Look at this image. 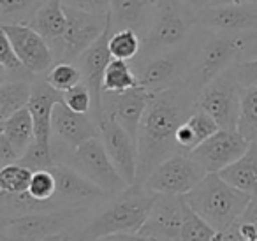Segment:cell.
<instances>
[{
	"label": "cell",
	"instance_id": "cell-15",
	"mask_svg": "<svg viewBox=\"0 0 257 241\" xmlns=\"http://www.w3.org/2000/svg\"><path fill=\"white\" fill-rule=\"evenodd\" d=\"M100 139L113 160L114 167L125 183L136 185L138 180V164H140V153H138V139L133 138L118 122L109 116L99 118Z\"/></svg>",
	"mask_w": 257,
	"mask_h": 241
},
{
	"label": "cell",
	"instance_id": "cell-43",
	"mask_svg": "<svg viewBox=\"0 0 257 241\" xmlns=\"http://www.w3.org/2000/svg\"><path fill=\"white\" fill-rule=\"evenodd\" d=\"M180 2H182L189 11H192L194 15L197 16L203 9H206L208 6H211L213 0H180Z\"/></svg>",
	"mask_w": 257,
	"mask_h": 241
},
{
	"label": "cell",
	"instance_id": "cell-6",
	"mask_svg": "<svg viewBox=\"0 0 257 241\" xmlns=\"http://www.w3.org/2000/svg\"><path fill=\"white\" fill-rule=\"evenodd\" d=\"M196 27V15L180 0H159L154 22L143 39V50L138 58L185 46L192 39Z\"/></svg>",
	"mask_w": 257,
	"mask_h": 241
},
{
	"label": "cell",
	"instance_id": "cell-41",
	"mask_svg": "<svg viewBox=\"0 0 257 241\" xmlns=\"http://www.w3.org/2000/svg\"><path fill=\"white\" fill-rule=\"evenodd\" d=\"M20 159H22V155L18 150L11 145V141L4 134H0V166H11V164L20 162Z\"/></svg>",
	"mask_w": 257,
	"mask_h": 241
},
{
	"label": "cell",
	"instance_id": "cell-44",
	"mask_svg": "<svg viewBox=\"0 0 257 241\" xmlns=\"http://www.w3.org/2000/svg\"><path fill=\"white\" fill-rule=\"evenodd\" d=\"M141 234H111V236H104L97 241H145Z\"/></svg>",
	"mask_w": 257,
	"mask_h": 241
},
{
	"label": "cell",
	"instance_id": "cell-22",
	"mask_svg": "<svg viewBox=\"0 0 257 241\" xmlns=\"http://www.w3.org/2000/svg\"><path fill=\"white\" fill-rule=\"evenodd\" d=\"M62 100V93L57 92L46 79H36L32 88V97L29 102V111L32 114L36 129V143L44 148H51V122H53L55 106Z\"/></svg>",
	"mask_w": 257,
	"mask_h": 241
},
{
	"label": "cell",
	"instance_id": "cell-19",
	"mask_svg": "<svg viewBox=\"0 0 257 241\" xmlns=\"http://www.w3.org/2000/svg\"><path fill=\"white\" fill-rule=\"evenodd\" d=\"M109 37L111 27L78 58L76 65L79 67L83 76V83L88 86V90L93 95V116L99 122L102 113V95H104V74L109 67L113 55L109 51Z\"/></svg>",
	"mask_w": 257,
	"mask_h": 241
},
{
	"label": "cell",
	"instance_id": "cell-35",
	"mask_svg": "<svg viewBox=\"0 0 257 241\" xmlns=\"http://www.w3.org/2000/svg\"><path fill=\"white\" fill-rule=\"evenodd\" d=\"M238 132L250 143L257 141V86L243 88L241 118L238 124Z\"/></svg>",
	"mask_w": 257,
	"mask_h": 241
},
{
	"label": "cell",
	"instance_id": "cell-31",
	"mask_svg": "<svg viewBox=\"0 0 257 241\" xmlns=\"http://www.w3.org/2000/svg\"><path fill=\"white\" fill-rule=\"evenodd\" d=\"M143 50V39L134 30H111L109 51L113 58L125 62H134Z\"/></svg>",
	"mask_w": 257,
	"mask_h": 241
},
{
	"label": "cell",
	"instance_id": "cell-23",
	"mask_svg": "<svg viewBox=\"0 0 257 241\" xmlns=\"http://www.w3.org/2000/svg\"><path fill=\"white\" fill-rule=\"evenodd\" d=\"M231 187L250 195H257V143H250L245 155L218 173Z\"/></svg>",
	"mask_w": 257,
	"mask_h": 241
},
{
	"label": "cell",
	"instance_id": "cell-42",
	"mask_svg": "<svg viewBox=\"0 0 257 241\" xmlns=\"http://www.w3.org/2000/svg\"><path fill=\"white\" fill-rule=\"evenodd\" d=\"M239 223H248V225H257V195H253L250 201L248 208H246L243 218L239 220Z\"/></svg>",
	"mask_w": 257,
	"mask_h": 241
},
{
	"label": "cell",
	"instance_id": "cell-10",
	"mask_svg": "<svg viewBox=\"0 0 257 241\" xmlns=\"http://www.w3.org/2000/svg\"><path fill=\"white\" fill-rule=\"evenodd\" d=\"M67 164L74 167L78 173H81L88 181H92L93 185L111 195H118L128 188V185L114 167L100 136L79 145L71 153Z\"/></svg>",
	"mask_w": 257,
	"mask_h": 241
},
{
	"label": "cell",
	"instance_id": "cell-28",
	"mask_svg": "<svg viewBox=\"0 0 257 241\" xmlns=\"http://www.w3.org/2000/svg\"><path fill=\"white\" fill-rule=\"evenodd\" d=\"M138 76L131 62L116 60L113 58L109 67L104 74V92H127V90L138 88Z\"/></svg>",
	"mask_w": 257,
	"mask_h": 241
},
{
	"label": "cell",
	"instance_id": "cell-38",
	"mask_svg": "<svg viewBox=\"0 0 257 241\" xmlns=\"http://www.w3.org/2000/svg\"><path fill=\"white\" fill-rule=\"evenodd\" d=\"M62 102L71 111H74V113H79V114L93 113V95L85 83L74 86V88L69 90V92L62 93Z\"/></svg>",
	"mask_w": 257,
	"mask_h": 241
},
{
	"label": "cell",
	"instance_id": "cell-32",
	"mask_svg": "<svg viewBox=\"0 0 257 241\" xmlns=\"http://www.w3.org/2000/svg\"><path fill=\"white\" fill-rule=\"evenodd\" d=\"M27 194L39 204H44L50 211H55V197H57V180L51 171H36L30 180V187Z\"/></svg>",
	"mask_w": 257,
	"mask_h": 241
},
{
	"label": "cell",
	"instance_id": "cell-20",
	"mask_svg": "<svg viewBox=\"0 0 257 241\" xmlns=\"http://www.w3.org/2000/svg\"><path fill=\"white\" fill-rule=\"evenodd\" d=\"M203 30L220 34H243L257 30V6H208L196 16Z\"/></svg>",
	"mask_w": 257,
	"mask_h": 241
},
{
	"label": "cell",
	"instance_id": "cell-9",
	"mask_svg": "<svg viewBox=\"0 0 257 241\" xmlns=\"http://www.w3.org/2000/svg\"><path fill=\"white\" fill-rule=\"evenodd\" d=\"M64 8L67 15V30L57 43L51 44V50L57 62L76 64L78 58L109 29V15L100 16L67 6Z\"/></svg>",
	"mask_w": 257,
	"mask_h": 241
},
{
	"label": "cell",
	"instance_id": "cell-11",
	"mask_svg": "<svg viewBox=\"0 0 257 241\" xmlns=\"http://www.w3.org/2000/svg\"><path fill=\"white\" fill-rule=\"evenodd\" d=\"M243 88L231 72L225 71L197 93V109L208 113L220 129L238 131L241 118Z\"/></svg>",
	"mask_w": 257,
	"mask_h": 241
},
{
	"label": "cell",
	"instance_id": "cell-37",
	"mask_svg": "<svg viewBox=\"0 0 257 241\" xmlns=\"http://www.w3.org/2000/svg\"><path fill=\"white\" fill-rule=\"evenodd\" d=\"M55 162H57V159L53 155V150L44 148V146L37 145L34 141V145L23 153V157L20 159L18 164L29 167L30 171L36 173V171H50L55 166Z\"/></svg>",
	"mask_w": 257,
	"mask_h": 241
},
{
	"label": "cell",
	"instance_id": "cell-21",
	"mask_svg": "<svg viewBox=\"0 0 257 241\" xmlns=\"http://www.w3.org/2000/svg\"><path fill=\"white\" fill-rule=\"evenodd\" d=\"M157 4L159 0H111V30H134L145 39L154 22Z\"/></svg>",
	"mask_w": 257,
	"mask_h": 241
},
{
	"label": "cell",
	"instance_id": "cell-12",
	"mask_svg": "<svg viewBox=\"0 0 257 241\" xmlns=\"http://www.w3.org/2000/svg\"><path fill=\"white\" fill-rule=\"evenodd\" d=\"M51 148L58 162L67 164L71 153L85 141L100 136V127L93 113L79 114L71 111L64 102H58L53 111L51 122Z\"/></svg>",
	"mask_w": 257,
	"mask_h": 241
},
{
	"label": "cell",
	"instance_id": "cell-24",
	"mask_svg": "<svg viewBox=\"0 0 257 241\" xmlns=\"http://www.w3.org/2000/svg\"><path fill=\"white\" fill-rule=\"evenodd\" d=\"M220 131L217 122L204 111L197 109L196 113L190 114V118L178 129L176 132V143H178L180 150L185 153H190L203 145L208 138Z\"/></svg>",
	"mask_w": 257,
	"mask_h": 241
},
{
	"label": "cell",
	"instance_id": "cell-18",
	"mask_svg": "<svg viewBox=\"0 0 257 241\" xmlns=\"http://www.w3.org/2000/svg\"><path fill=\"white\" fill-rule=\"evenodd\" d=\"M152 93L143 86L127 90V92H104L102 113L100 116H109L121 125L133 138L138 139L143 114L150 102Z\"/></svg>",
	"mask_w": 257,
	"mask_h": 241
},
{
	"label": "cell",
	"instance_id": "cell-45",
	"mask_svg": "<svg viewBox=\"0 0 257 241\" xmlns=\"http://www.w3.org/2000/svg\"><path fill=\"white\" fill-rule=\"evenodd\" d=\"M211 6H257V0H213Z\"/></svg>",
	"mask_w": 257,
	"mask_h": 241
},
{
	"label": "cell",
	"instance_id": "cell-39",
	"mask_svg": "<svg viewBox=\"0 0 257 241\" xmlns=\"http://www.w3.org/2000/svg\"><path fill=\"white\" fill-rule=\"evenodd\" d=\"M232 78L238 81L241 88H250V86H257V58L246 62H238L229 69Z\"/></svg>",
	"mask_w": 257,
	"mask_h": 241
},
{
	"label": "cell",
	"instance_id": "cell-8",
	"mask_svg": "<svg viewBox=\"0 0 257 241\" xmlns=\"http://www.w3.org/2000/svg\"><path fill=\"white\" fill-rule=\"evenodd\" d=\"M206 169L190 153L180 152L161 162L141 187L155 194L187 195L206 178Z\"/></svg>",
	"mask_w": 257,
	"mask_h": 241
},
{
	"label": "cell",
	"instance_id": "cell-33",
	"mask_svg": "<svg viewBox=\"0 0 257 241\" xmlns=\"http://www.w3.org/2000/svg\"><path fill=\"white\" fill-rule=\"evenodd\" d=\"M34 171L22 164H11V166L0 167V192L4 194H25L29 192L30 180Z\"/></svg>",
	"mask_w": 257,
	"mask_h": 241
},
{
	"label": "cell",
	"instance_id": "cell-1",
	"mask_svg": "<svg viewBox=\"0 0 257 241\" xmlns=\"http://www.w3.org/2000/svg\"><path fill=\"white\" fill-rule=\"evenodd\" d=\"M196 111L197 93L187 83L152 93L138 132V185H143L159 164L182 152L176 143V132Z\"/></svg>",
	"mask_w": 257,
	"mask_h": 241
},
{
	"label": "cell",
	"instance_id": "cell-30",
	"mask_svg": "<svg viewBox=\"0 0 257 241\" xmlns=\"http://www.w3.org/2000/svg\"><path fill=\"white\" fill-rule=\"evenodd\" d=\"M48 0H0V23L29 25Z\"/></svg>",
	"mask_w": 257,
	"mask_h": 241
},
{
	"label": "cell",
	"instance_id": "cell-3",
	"mask_svg": "<svg viewBox=\"0 0 257 241\" xmlns=\"http://www.w3.org/2000/svg\"><path fill=\"white\" fill-rule=\"evenodd\" d=\"M155 197V192L138 183L131 185L127 190L109 199L99 213H92L79 234L86 241H97L111 234H140Z\"/></svg>",
	"mask_w": 257,
	"mask_h": 241
},
{
	"label": "cell",
	"instance_id": "cell-47",
	"mask_svg": "<svg viewBox=\"0 0 257 241\" xmlns=\"http://www.w3.org/2000/svg\"><path fill=\"white\" fill-rule=\"evenodd\" d=\"M255 143H257V141H255Z\"/></svg>",
	"mask_w": 257,
	"mask_h": 241
},
{
	"label": "cell",
	"instance_id": "cell-29",
	"mask_svg": "<svg viewBox=\"0 0 257 241\" xmlns=\"http://www.w3.org/2000/svg\"><path fill=\"white\" fill-rule=\"evenodd\" d=\"M0 79L2 81H20V79L34 81V79H37L23 65V62L15 53V50H13V46L9 44L8 37L4 34L0 37Z\"/></svg>",
	"mask_w": 257,
	"mask_h": 241
},
{
	"label": "cell",
	"instance_id": "cell-16",
	"mask_svg": "<svg viewBox=\"0 0 257 241\" xmlns=\"http://www.w3.org/2000/svg\"><path fill=\"white\" fill-rule=\"evenodd\" d=\"M185 201L180 195L157 194L140 234L157 241H178L185 222Z\"/></svg>",
	"mask_w": 257,
	"mask_h": 241
},
{
	"label": "cell",
	"instance_id": "cell-4",
	"mask_svg": "<svg viewBox=\"0 0 257 241\" xmlns=\"http://www.w3.org/2000/svg\"><path fill=\"white\" fill-rule=\"evenodd\" d=\"M252 197L225 183L218 173H208L194 190L183 195V201L217 232H225L238 225Z\"/></svg>",
	"mask_w": 257,
	"mask_h": 241
},
{
	"label": "cell",
	"instance_id": "cell-17",
	"mask_svg": "<svg viewBox=\"0 0 257 241\" xmlns=\"http://www.w3.org/2000/svg\"><path fill=\"white\" fill-rule=\"evenodd\" d=\"M250 141L238 131H220L197 146L190 155L206 169V173H220L227 166L245 155Z\"/></svg>",
	"mask_w": 257,
	"mask_h": 241
},
{
	"label": "cell",
	"instance_id": "cell-27",
	"mask_svg": "<svg viewBox=\"0 0 257 241\" xmlns=\"http://www.w3.org/2000/svg\"><path fill=\"white\" fill-rule=\"evenodd\" d=\"M34 81L20 79V81L0 83V122L29 106L30 97H32Z\"/></svg>",
	"mask_w": 257,
	"mask_h": 241
},
{
	"label": "cell",
	"instance_id": "cell-5",
	"mask_svg": "<svg viewBox=\"0 0 257 241\" xmlns=\"http://www.w3.org/2000/svg\"><path fill=\"white\" fill-rule=\"evenodd\" d=\"M92 216V208H65L30 213L2 220V241H48L62 234L78 232Z\"/></svg>",
	"mask_w": 257,
	"mask_h": 241
},
{
	"label": "cell",
	"instance_id": "cell-46",
	"mask_svg": "<svg viewBox=\"0 0 257 241\" xmlns=\"http://www.w3.org/2000/svg\"><path fill=\"white\" fill-rule=\"evenodd\" d=\"M145 241H157V239H150V237H147V239H145Z\"/></svg>",
	"mask_w": 257,
	"mask_h": 241
},
{
	"label": "cell",
	"instance_id": "cell-34",
	"mask_svg": "<svg viewBox=\"0 0 257 241\" xmlns=\"http://www.w3.org/2000/svg\"><path fill=\"white\" fill-rule=\"evenodd\" d=\"M44 79L60 93L69 92V90H72L74 86L83 83L81 71L72 62H57L50 69V72L44 76Z\"/></svg>",
	"mask_w": 257,
	"mask_h": 241
},
{
	"label": "cell",
	"instance_id": "cell-7",
	"mask_svg": "<svg viewBox=\"0 0 257 241\" xmlns=\"http://www.w3.org/2000/svg\"><path fill=\"white\" fill-rule=\"evenodd\" d=\"M190 62H192V39L178 50L136 58L133 67L140 86H143L150 93H159L185 85L189 79Z\"/></svg>",
	"mask_w": 257,
	"mask_h": 241
},
{
	"label": "cell",
	"instance_id": "cell-40",
	"mask_svg": "<svg viewBox=\"0 0 257 241\" xmlns=\"http://www.w3.org/2000/svg\"><path fill=\"white\" fill-rule=\"evenodd\" d=\"M62 4L92 15L107 16L111 11V0H62Z\"/></svg>",
	"mask_w": 257,
	"mask_h": 241
},
{
	"label": "cell",
	"instance_id": "cell-36",
	"mask_svg": "<svg viewBox=\"0 0 257 241\" xmlns=\"http://www.w3.org/2000/svg\"><path fill=\"white\" fill-rule=\"evenodd\" d=\"M215 237H217V230L187 206L185 222H183L178 241H215Z\"/></svg>",
	"mask_w": 257,
	"mask_h": 241
},
{
	"label": "cell",
	"instance_id": "cell-14",
	"mask_svg": "<svg viewBox=\"0 0 257 241\" xmlns=\"http://www.w3.org/2000/svg\"><path fill=\"white\" fill-rule=\"evenodd\" d=\"M0 32L8 37L15 53L34 76H46L57 64L50 43L30 25L2 23Z\"/></svg>",
	"mask_w": 257,
	"mask_h": 241
},
{
	"label": "cell",
	"instance_id": "cell-25",
	"mask_svg": "<svg viewBox=\"0 0 257 241\" xmlns=\"http://www.w3.org/2000/svg\"><path fill=\"white\" fill-rule=\"evenodd\" d=\"M34 30L41 34L50 43H57L67 30V15L62 0H48L46 4L36 13L32 22L29 23Z\"/></svg>",
	"mask_w": 257,
	"mask_h": 241
},
{
	"label": "cell",
	"instance_id": "cell-2",
	"mask_svg": "<svg viewBox=\"0 0 257 241\" xmlns=\"http://www.w3.org/2000/svg\"><path fill=\"white\" fill-rule=\"evenodd\" d=\"M255 43L257 30L243 34H220L196 27L187 85L199 93L208 83L229 71L234 64L248 60Z\"/></svg>",
	"mask_w": 257,
	"mask_h": 241
},
{
	"label": "cell",
	"instance_id": "cell-13",
	"mask_svg": "<svg viewBox=\"0 0 257 241\" xmlns=\"http://www.w3.org/2000/svg\"><path fill=\"white\" fill-rule=\"evenodd\" d=\"M51 173L57 180V197L55 204L58 209L65 208H93L95 204H104L114 195L104 192L92 181H88L81 173L65 162H55Z\"/></svg>",
	"mask_w": 257,
	"mask_h": 241
},
{
	"label": "cell",
	"instance_id": "cell-26",
	"mask_svg": "<svg viewBox=\"0 0 257 241\" xmlns=\"http://www.w3.org/2000/svg\"><path fill=\"white\" fill-rule=\"evenodd\" d=\"M0 134H4L23 157V153L36 141V129H34V120L29 107L0 122Z\"/></svg>",
	"mask_w": 257,
	"mask_h": 241
}]
</instances>
